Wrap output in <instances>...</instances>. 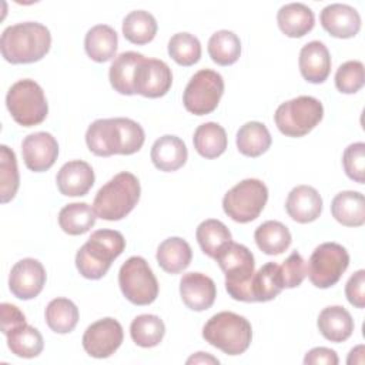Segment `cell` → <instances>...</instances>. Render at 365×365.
Segmentation results:
<instances>
[{"instance_id": "44dd1931", "label": "cell", "mask_w": 365, "mask_h": 365, "mask_svg": "<svg viewBox=\"0 0 365 365\" xmlns=\"http://www.w3.org/2000/svg\"><path fill=\"white\" fill-rule=\"evenodd\" d=\"M301 76L314 84L324 83L331 73V56L322 41L307 43L299 51Z\"/></svg>"}, {"instance_id": "cb8c5ba5", "label": "cell", "mask_w": 365, "mask_h": 365, "mask_svg": "<svg viewBox=\"0 0 365 365\" xmlns=\"http://www.w3.org/2000/svg\"><path fill=\"white\" fill-rule=\"evenodd\" d=\"M279 30L288 37H302L309 33L315 24V16L311 7L304 3L284 4L277 14Z\"/></svg>"}, {"instance_id": "83f0119b", "label": "cell", "mask_w": 365, "mask_h": 365, "mask_svg": "<svg viewBox=\"0 0 365 365\" xmlns=\"http://www.w3.org/2000/svg\"><path fill=\"white\" fill-rule=\"evenodd\" d=\"M118 36L115 30L107 24L93 26L84 38V48L87 56L97 61L106 63L111 60L117 51Z\"/></svg>"}, {"instance_id": "3957f363", "label": "cell", "mask_w": 365, "mask_h": 365, "mask_svg": "<svg viewBox=\"0 0 365 365\" xmlns=\"http://www.w3.org/2000/svg\"><path fill=\"white\" fill-rule=\"evenodd\" d=\"M124 248L125 240L120 231L97 230L77 251L76 267L84 278L100 279L107 274L111 262L123 254Z\"/></svg>"}, {"instance_id": "484cf974", "label": "cell", "mask_w": 365, "mask_h": 365, "mask_svg": "<svg viewBox=\"0 0 365 365\" xmlns=\"http://www.w3.org/2000/svg\"><path fill=\"white\" fill-rule=\"evenodd\" d=\"M332 217L345 227H361L365 222V198L358 191H342L331 202Z\"/></svg>"}, {"instance_id": "f35d334b", "label": "cell", "mask_w": 365, "mask_h": 365, "mask_svg": "<svg viewBox=\"0 0 365 365\" xmlns=\"http://www.w3.org/2000/svg\"><path fill=\"white\" fill-rule=\"evenodd\" d=\"M208 54L220 66L234 64L241 54V41L234 31L218 30L208 40Z\"/></svg>"}, {"instance_id": "60d3db41", "label": "cell", "mask_w": 365, "mask_h": 365, "mask_svg": "<svg viewBox=\"0 0 365 365\" xmlns=\"http://www.w3.org/2000/svg\"><path fill=\"white\" fill-rule=\"evenodd\" d=\"M19 182L20 178L16 154L13 150L3 144L0 147V197L3 204L14 198L19 190Z\"/></svg>"}, {"instance_id": "5bb4252c", "label": "cell", "mask_w": 365, "mask_h": 365, "mask_svg": "<svg viewBox=\"0 0 365 365\" xmlns=\"http://www.w3.org/2000/svg\"><path fill=\"white\" fill-rule=\"evenodd\" d=\"M173 73L167 63L157 58H143L134 77V91L148 98H158L168 93Z\"/></svg>"}, {"instance_id": "bcb514c9", "label": "cell", "mask_w": 365, "mask_h": 365, "mask_svg": "<svg viewBox=\"0 0 365 365\" xmlns=\"http://www.w3.org/2000/svg\"><path fill=\"white\" fill-rule=\"evenodd\" d=\"M0 311H1V332L6 335L10 329L16 328L17 325H21L26 322V317L24 314L13 304L9 302H3L0 305Z\"/></svg>"}, {"instance_id": "f1b7e54d", "label": "cell", "mask_w": 365, "mask_h": 365, "mask_svg": "<svg viewBox=\"0 0 365 365\" xmlns=\"http://www.w3.org/2000/svg\"><path fill=\"white\" fill-rule=\"evenodd\" d=\"M271 143L268 128L259 121H248L237 131V148L242 155L259 157L271 147Z\"/></svg>"}, {"instance_id": "4fadbf2b", "label": "cell", "mask_w": 365, "mask_h": 365, "mask_svg": "<svg viewBox=\"0 0 365 365\" xmlns=\"http://www.w3.org/2000/svg\"><path fill=\"white\" fill-rule=\"evenodd\" d=\"M124 338L121 324L114 318H103L87 327L83 335V348L93 358H108L121 345Z\"/></svg>"}, {"instance_id": "e575fe53", "label": "cell", "mask_w": 365, "mask_h": 365, "mask_svg": "<svg viewBox=\"0 0 365 365\" xmlns=\"http://www.w3.org/2000/svg\"><path fill=\"white\" fill-rule=\"evenodd\" d=\"M195 237H197L201 251L211 258H215L217 254L230 241H232L231 232L227 228V225L224 222H221L220 220H214V218H208V220L202 221L197 227Z\"/></svg>"}, {"instance_id": "f6af8a7d", "label": "cell", "mask_w": 365, "mask_h": 365, "mask_svg": "<svg viewBox=\"0 0 365 365\" xmlns=\"http://www.w3.org/2000/svg\"><path fill=\"white\" fill-rule=\"evenodd\" d=\"M345 295L351 305L355 308L365 307V271L358 269L345 285Z\"/></svg>"}, {"instance_id": "ffe728a7", "label": "cell", "mask_w": 365, "mask_h": 365, "mask_svg": "<svg viewBox=\"0 0 365 365\" xmlns=\"http://www.w3.org/2000/svg\"><path fill=\"white\" fill-rule=\"evenodd\" d=\"M285 210L288 215L299 224L312 222L321 215L322 198L314 187L297 185L287 197Z\"/></svg>"}, {"instance_id": "4316f807", "label": "cell", "mask_w": 365, "mask_h": 365, "mask_svg": "<svg viewBox=\"0 0 365 365\" xmlns=\"http://www.w3.org/2000/svg\"><path fill=\"white\" fill-rule=\"evenodd\" d=\"M155 258L165 272L180 274L190 265L192 251L185 240L180 237H170L158 245Z\"/></svg>"}, {"instance_id": "7bdbcfd3", "label": "cell", "mask_w": 365, "mask_h": 365, "mask_svg": "<svg viewBox=\"0 0 365 365\" xmlns=\"http://www.w3.org/2000/svg\"><path fill=\"white\" fill-rule=\"evenodd\" d=\"M342 164L345 174L358 184L365 182V144H349L342 155Z\"/></svg>"}, {"instance_id": "b9f144b4", "label": "cell", "mask_w": 365, "mask_h": 365, "mask_svg": "<svg viewBox=\"0 0 365 365\" xmlns=\"http://www.w3.org/2000/svg\"><path fill=\"white\" fill-rule=\"evenodd\" d=\"M365 68L358 60H349L341 64L335 73V86L344 94H354L364 87Z\"/></svg>"}, {"instance_id": "30bf717a", "label": "cell", "mask_w": 365, "mask_h": 365, "mask_svg": "<svg viewBox=\"0 0 365 365\" xmlns=\"http://www.w3.org/2000/svg\"><path fill=\"white\" fill-rule=\"evenodd\" d=\"M118 285L123 295L134 305H148L158 295V282L143 257H130L120 268Z\"/></svg>"}, {"instance_id": "ba28073f", "label": "cell", "mask_w": 365, "mask_h": 365, "mask_svg": "<svg viewBox=\"0 0 365 365\" xmlns=\"http://www.w3.org/2000/svg\"><path fill=\"white\" fill-rule=\"evenodd\" d=\"M324 117L322 103L311 96H299L282 103L274 121L278 130L287 137H304L312 131Z\"/></svg>"}, {"instance_id": "836d02e7", "label": "cell", "mask_w": 365, "mask_h": 365, "mask_svg": "<svg viewBox=\"0 0 365 365\" xmlns=\"http://www.w3.org/2000/svg\"><path fill=\"white\" fill-rule=\"evenodd\" d=\"M96 212L87 202H71L58 212V225L68 235H81L96 224Z\"/></svg>"}, {"instance_id": "7dc6e473", "label": "cell", "mask_w": 365, "mask_h": 365, "mask_svg": "<svg viewBox=\"0 0 365 365\" xmlns=\"http://www.w3.org/2000/svg\"><path fill=\"white\" fill-rule=\"evenodd\" d=\"M339 362L338 355L334 349L325 348V346H317L307 352L304 358L305 365H317V364H325V365H336Z\"/></svg>"}, {"instance_id": "52a82bcc", "label": "cell", "mask_w": 365, "mask_h": 365, "mask_svg": "<svg viewBox=\"0 0 365 365\" xmlns=\"http://www.w3.org/2000/svg\"><path fill=\"white\" fill-rule=\"evenodd\" d=\"M6 106L13 120L23 127L37 125L48 114V104L43 88L30 78L19 80L9 88Z\"/></svg>"}, {"instance_id": "6da1fadb", "label": "cell", "mask_w": 365, "mask_h": 365, "mask_svg": "<svg viewBox=\"0 0 365 365\" xmlns=\"http://www.w3.org/2000/svg\"><path fill=\"white\" fill-rule=\"evenodd\" d=\"M144 140L143 127L137 121L124 117L98 118L88 125L86 133L88 150L98 157L134 154L143 147Z\"/></svg>"}, {"instance_id": "d6986e66", "label": "cell", "mask_w": 365, "mask_h": 365, "mask_svg": "<svg viewBox=\"0 0 365 365\" xmlns=\"http://www.w3.org/2000/svg\"><path fill=\"white\" fill-rule=\"evenodd\" d=\"M94 171L91 165L81 160L66 163L57 173V188L63 195L81 197L94 185Z\"/></svg>"}, {"instance_id": "d6a6232c", "label": "cell", "mask_w": 365, "mask_h": 365, "mask_svg": "<svg viewBox=\"0 0 365 365\" xmlns=\"http://www.w3.org/2000/svg\"><path fill=\"white\" fill-rule=\"evenodd\" d=\"M284 289L279 265L277 262L264 264L251 279V294L254 302H267L274 299Z\"/></svg>"}, {"instance_id": "9a60e30c", "label": "cell", "mask_w": 365, "mask_h": 365, "mask_svg": "<svg viewBox=\"0 0 365 365\" xmlns=\"http://www.w3.org/2000/svg\"><path fill=\"white\" fill-rule=\"evenodd\" d=\"M46 284V269L34 258L17 261L9 275V288L11 294L23 301L36 298Z\"/></svg>"}, {"instance_id": "ac0fdd59", "label": "cell", "mask_w": 365, "mask_h": 365, "mask_svg": "<svg viewBox=\"0 0 365 365\" xmlns=\"http://www.w3.org/2000/svg\"><path fill=\"white\" fill-rule=\"evenodd\" d=\"M319 20L324 30L338 38L355 37L361 30V16L356 9L348 4L332 3L325 6Z\"/></svg>"}, {"instance_id": "8d00e7d4", "label": "cell", "mask_w": 365, "mask_h": 365, "mask_svg": "<svg viewBox=\"0 0 365 365\" xmlns=\"http://www.w3.org/2000/svg\"><path fill=\"white\" fill-rule=\"evenodd\" d=\"M46 322L57 334L71 332L78 322V308L68 298H54L46 308Z\"/></svg>"}, {"instance_id": "ab89813d", "label": "cell", "mask_w": 365, "mask_h": 365, "mask_svg": "<svg viewBox=\"0 0 365 365\" xmlns=\"http://www.w3.org/2000/svg\"><path fill=\"white\" fill-rule=\"evenodd\" d=\"M168 54L180 66H192L201 57V43L194 34L177 33L168 41Z\"/></svg>"}, {"instance_id": "2e32d148", "label": "cell", "mask_w": 365, "mask_h": 365, "mask_svg": "<svg viewBox=\"0 0 365 365\" xmlns=\"http://www.w3.org/2000/svg\"><path fill=\"white\" fill-rule=\"evenodd\" d=\"M21 155L30 171H47L53 167L58 155L57 140L46 131L31 133L21 143Z\"/></svg>"}, {"instance_id": "277c9868", "label": "cell", "mask_w": 365, "mask_h": 365, "mask_svg": "<svg viewBox=\"0 0 365 365\" xmlns=\"http://www.w3.org/2000/svg\"><path fill=\"white\" fill-rule=\"evenodd\" d=\"M140 194L141 187L138 178L128 171H121L97 191L93 210L103 220L118 221L134 210Z\"/></svg>"}, {"instance_id": "603a6c76", "label": "cell", "mask_w": 365, "mask_h": 365, "mask_svg": "<svg viewBox=\"0 0 365 365\" xmlns=\"http://www.w3.org/2000/svg\"><path fill=\"white\" fill-rule=\"evenodd\" d=\"M317 325L325 339L336 344L346 341L355 327L351 314L341 305L324 308L318 315Z\"/></svg>"}, {"instance_id": "5b68a950", "label": "cell", "mask_w": 365, "mask_h": 365, "mask_svg": "<svg viewBox=\"0 0 365 365\" xmlns=\"http://www.w3.org/2000/svg\"><path fill=\"white\" fill-rule=\"evenodd\" d=\"M202 338L227 355H240L251 344L252 328L245 317L231 311H222L205 322Z\"/></svg>"}, {"instance_id": "74e56055", "label": "cell", "mask_w": 365, "mask_h": 365, "mask_svg": "<svg viewBox=\"0 0 365 365\" xmlns=\"http://www.w3.org/2000/svg\"><path fill=\"white\" fill-rule=\"evenodd\" d=\"M165 334L163 319L153 314H143L133 319L130 325L131 339L143 348H153L158 345Z\"/></svg>"}, {"instance_id": "7402d4cb", "label": "cell", "mask_w": 365, "mask_h": 365, "mask_svg": "<svg viewBox=\"0 0 365 365\" xmlns=\"http://www.w3.org/2000/svg\"><path fill=\"white\" fill-rule=\"evenodd\" d=\"M150 155L153 164L160 171L171 173L185 164L188 151L185 143L180 137L165 134L154 141Z\"/></svg>"}, {"instance_id": "ee69618b", "label": "cell", "mask_w": 365, "mask_h": 365, "mask_svg": "<svg viewBox=\"0 0 365 365\" xmlns=\"http://www.w3.org/2000/svg\"><path fill=\"white\" fill-rule=\"evenodd\" d=\"M279 272L282 278L284 288L299 287L308 274V265L302 255L294 251L284 262L279 265Z\"/></svg>"}, {"instance_id": "d590c367", "label": "cell", "mask_w": 365, "mask_h": 365, "mask_svg": "<svg viewBox=\"0 0 365 365\" xmlns=\"http://www.w3.org/2000/svg\"><path fill=\"white\" fill-rule=\"evenodd\" d=\"M157 21L145 10L130 11L123 20V34L133 44H147L157 34Z\"/></svg>"}, {"instance_id": "4dcf8cb0", "label": "cell", "mask_w": 365, "mask_h": 365, "mask_svg": "<svg viewBox=\"0 0 365 365\" xmlns=\"http://www.w3.org/2000/svg\"><path fill=\"white\" fill-rule=\"evenodd\" d=\"M7 346L11 354L20 358H34L41 354L44 341L38 329L27 322L17 325L6 334Z\"/></svg>"}, {"instance_id": "1f68e13d", "label": "cell", "mask_w": 365, "mask_h": 365, "mask_svg": "<svg viewBox=\"0 0 365 365\" xmlns=\"http://www.w3.org/2000/svg\"><path fill=\"white\" fill-rule=\"evenodd\" d=\"M195 151L204 158H217L227 148V133L218 123L210 121L197 127L192 137Z\"/></svg>"}, {"instance_id": "8fae6325", "label": "cell", "mask_w": 365, "mask_h": 365, "mask_svg": "<svg viewBox=\"0 0 365 365\" xmlns=\"http://www.w3.org/2000/svg\"><path fill=\"white\" fill-rule=\"evenodd\" d=\"M222 94V76L214 70L202 68L190 78L182 94V103L191 114L205 115L217 108Z\"/></svg>"}, {"instance_id": "7c38bea8", "label": "cell", "mask_w": 365, "mask_h": 365, "mask_svg": "<svg viewBox=\"0 0 365 365\" xmlns=\"http://www.w3.org/2000/svg\"><path fill=\"white\" fill-rule=\"evenodd\" d=\"M349 265L348 251L338 242L318 245L308 261V278L317 288L335 285Z\"/></svg>"}, {"instance_id": "7a4b0ae2", "label": "cell", "mask_w": 365, "mask_h": 365, "mask_svg": "<svg viewBox=\"0 0 365 365\" xmlns=\"http://www.w3.org/2000/svg\"><path fill=\"white\" fill-rule=\"evenodd\" d=\"M50 30L37 21H24L9 26L1 33L0 50L6 61L27 64L41 60L50 50Z\"/></svg>"}, {"instance_id": "8992f818", "label": "cell", "mask_w": 365, "mask_h": 365, "mask_svg": "<svg viewBox=\"0 0 365 365\" xmlns=\"http://www.w3.org/2000/svg\"><path fill=\"white\" fill-rule=\"evenodd\" d=\"M225 275V289L231 298L254 302L251 279L254 275V255L242 244L230 241L214 258Z\"/></svg>"}, {"instance_id": "9c48e42d", "label": "cell", "mask_w": 365, "mask_h": 365, "mask_svg": "<svg viewBox=\"0 0 365 365\" xmlns=\"http://www.w3.org/2000/svg\"><path fill=\"white\" fill-rule=\"evenodd\" d=\"M267 201V185L261 180L247 178L225 192L222 198V208L231 220L245 224L258 218Z\"/></svg>"}, {"instance_id": "d4e9b609", "label": "cell", "mask_w": 365, "mask_h": 365, "mask_svg": "<svg viewBox=\"0 0 365 365\" xmlns=\"http://www.w3.org/2000/svg\"><path fill=\"white\" fill-rule=\"evenodd\" d=\"M144 56L137 51H124L118 54L110 66L108 78L111 87L124 96H133L134 91V77L138 64L143 61Z\"/></svg>"}, {"instance_id": "681fc988", "label": "cell", "mask_w": 365, "mask_h": 365, "mask_svg": "<svg viewBox=\"0 0 365 365\" xmlns=\"http://www.w3.org/2000/svg\"><path fill=\"white\" fill-rule=\"evenodd\" d=\"M364 345H358L355 346L354 349H351L349 355H348V359H346V364H364Z\"/></svg>"}, {"instance_id": "f546056e", "label": "cell", "mask_w": 365, "mask_h": 365, "mask_svg": "<svg viewBox=\"0 0 365 365\" xmlns=\"http://www.w3.org/2000/svg\"><path fill=\"white\" fill-rule=\"evenodd\" d=\"M258 248L267 255H279L291 245V232L279 221H265L254 232Z\"/></svg>"}, {"instance_id": "c3c4849f", "label": "cell", "mask_w": 365, "mask_h": 365, "mask_svg": "<svg viewBox=\"0 0 365 365\" xmlns=\"http://www.w3.org/2000/svg\"><path fill=\"white\" fill-rule=\"evenodd\" d=\"M187 364H220V361L208 352H197L187 359Z\"/></svg>"}, {"instance_id": "e0dca14e", "label": "cell", "mask_w": 365, "mask_h": 365, "mask_svg": "<svg viewBox=\"0 0 365 365\" xmlns=\"http://www.w3.org/2000/svg\"><path fill=\"white\" fill-rule=\"evenodd\" d=\"M180 295L187 308L205 311L212 307L217 288L214 281L201 272H187L180 281Z\"/></svg>"}]
</instances>
